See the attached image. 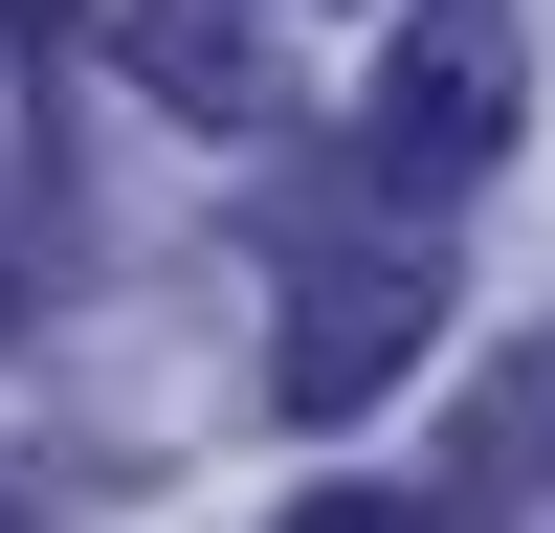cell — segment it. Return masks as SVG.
Returning <instances> with one entry per match:
<instances>
[{"label":"cell","instance_id":"cell-1","mask_svg":"<svg viewBox=\"0 0 555 533\" xmlns=\"http://www.w3.org/2000/svg\"><path fill=\"white\" fill-rule=\"evenodd\" d=\"M512 112H533V44H512V0H423V23L378 44V89H356V178H378L400 222H444L489 156H512Z\"/></svg>","mask_w":555,"mask_h":533},{"label":"cell","instance_id":"cell-2","mask_svg":"<svg viewBox=\"0 0 555 533\" xmlns=\"http://www.w3.org/2000/svg\"><path fill=\"white\" fill-rule=\"evenodd\" d=\"M423 334H444V266H423V222L378 200V245H311V266H289L267 400H289V422H378V400L423 378Z\"/></svg>","mask_w":555,"mask_h":533},{"label":"cell","instance_id":"cell-3","mask_svg":"<svg viewBox=\"0 0 555 533\" xmlns=\"http://www.w3.org/2000/svg\"><path fill=\"white\" fill-rule=\"evenodd\" d=\"M112 67H133V89H178L201 133H267V112H289V89H267V44L222 23V0H112Z\"/></svg>","mask_w":555,"mask_h":533},{"label":"cell","instance_id":"cell-4","mask_svg":"<svg viewBox=\"0 0 555 533\" xmlns=\"http://www.w3.org/2000/svg\"><path fill=\"white\" fill-rule=\"evenodd\" d=\"M289 533H467V511H444V489H311Z\"/></svg>","mask_w":555,"mask_h":533},{"label":"cell","instance_id":"cell-5","mask_svg":"<svg viewBox=\"0 0 555 533\" xmlns=\"http://www.w3.org/2000/svg\"><path fill=\"white\" fill-rule=\"evenodd\" d=\"M0 334H23V245H0Z\"/></svg>","mask_w":555,"mask_h":533},{"label":"cell","instance_id":"cell-6","mask_svg":"<svg viewBox=\"0 0 555 533\" xmlns=\"http://www.w3.org/2000/svg\"><path fill=\"white\" fill-rule=\"evenodd\" d=\"M0 533H23V511H0Z\"/></svg>","mask_w":555,"mask_h":533}]
</instances>
